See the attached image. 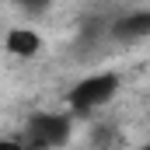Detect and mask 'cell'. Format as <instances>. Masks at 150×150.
<instances>
[{"label": "cell", "instance_id": "1", "mask_svg": "<svg viewBox=\"0 0 150 150\" xmlns=\"http://www.w3.org/2000/svg\"><path fill=\"white\" fill-rule=\"evenodd\" d=\"M119 87H122V77L119 74H108V70L105 74H91V77L77 80L74 87H70L67 101H70L74 112H94V108H105L112 101L115 94H119Z\"/></svg>", "mask_w": 150, "mask_h": 150}, {"label": "cell", "instance_id": "2", "mask_svg": "<svg viewBox=\"0 0 150 150\" xmlns=\"http://www.w3.org/2000/svg\"><path fill=\"white\" fill-rule=\"evenodd\" d=\"M70 140V119L59 112H38L28 119V147L32 150H52Z\"/></svg>", "mask_w": 150, "mask_h": 150}, {"label": "cell", "instance_id": "3", "mask_svg": "<svg viewBox=\"0 0 150 150\" xmlns=\"http://www.w3.org/2000/svg\"><path fill=\"white\" fill-rule=\"evenodd\" d=\"M108 35L115 42H140V38H150V11H129L122 14L119 21H112V32Z\"/></svg>", "mask_w": 150, "mask_h": 150}, {"label": "cell", "instance_id": "4", "mask_svg": "<svg viewBox=\"0 0 150 150\" xmlns=\"http://www.w3.org/2000/svg\"><path fill=\"white\" fill-rule=\"evenodd\" d=\"M4 49L14 56V59H32L42 52V35L35 28H11L4 35Z\"/></svg>", "mask_w": 150, "mask_h": 150}, {"label": "cell", "instance_id": "5", "mask_svg": "<svg viewBox=\"0 0 150 150\" xmlns=\"http://www.w3.org/2000/svg\"><path fill=\"white\" fill-rule=\"evenodd\" d=\"M14 4H18L21 11H28V14H42V11H45L52 0H14Z\"/></svg>", "mask_w": 150, "mask_h": 150}, {"label": "cell", "instance_id": "6", "mask_svg": "<svg viewBox=\"0 0 150 150\" xmlns=\"http://www.w3.org/2000/svg\"><path fill=\"white\" fill-rule=\"evenodd\" d=\"M0 150H32L25 140H0Z\"/></svg>", "mask_w": 150, "mask_h": 150}, {"label": "cell", "instance_id": "7", "mask_svg": "<svg viewBox=\"0 0 150 150\" xmlns=\"http://www.w3.org/2000/svg\"><path fill=\"white\" fill-rule=\"evenodd\" d=\"M133 150H150V143H143V147H133Z\"/></svg>", "mask_w": 150, "mask_h": 150}]
</instances>
